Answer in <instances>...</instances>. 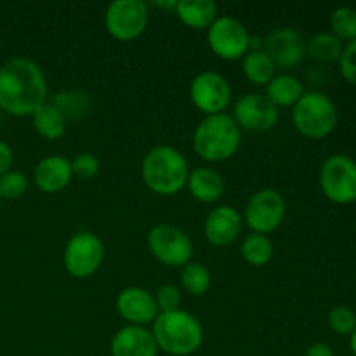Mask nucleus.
I'll list each match as a JSON object with an SVG mask.
<instances>
[{"label":"nucleus","mask_w":356,"mask_h":356,"mask_svg":"<svg viewBox=\"0 0 356 356\" xmlns=\"http://www.w3.org/2000/svg\"><path fill=\"white\" fill-rule=\"evenodd\" d=\"M330 33L339 42H353L356 38V9L337 7L330 14Z\"/></svg>","instance_id":"obj_28"},{"label":"nucleus","mask_w":356,"mask_h":356,"mask_svg":"<svg viewBox=\"0 0 356 356\" xmlns=\"http://www.w3.org/2000/svg\"><path fill=\"white\" fill-rule=\"evenodd\" d=\"M72 160L61 155L45 156L33 170L35 184L44 193H59L72 183Z\"/></svg>","instance_id":"obj_18"},{"label":"nucleus","mask_w":356,"mask_h":356,"mask_svg":"<svg viewBox=\"0 0 356 356\" xmlns=\"http://www.w3.org/2000/svg\"><path fill=\"white\" fill-rule=\"evenodd\" d=\"M243 228V218L232 205L212 209L204 225L205 238L216 247H226L235 242Z\"/></svg>","instance_id":"obj_16"},{"label":"nucleus","mask_w":356,"mask_h":356,"mask_svg":"<svg viewBox=\"0 0 356 356\" xmlns=\"http://www.w3.org/2000/svg\"><path fill=\"white\" fill-rule=\"evenodd\" d=\"M0 204H2V197H0Z\"/></svg>","instance_id":"obj_39"},{"label":"nucleus","mask_w":356,"mask_h":356,"mask_svg":"<svg viewBox=\"0 0 356 356\" xmlns=\"http://www.w3.org/2000/svg\"><path fill=\"white\" fill-rule=\"evenodd\" d=\"M292 122L301 136L308 139H323L334 132L337 125V108L327 94H302L292 110Z\"/></svg>","instance_id":"obj_5"},{"label":"nucleus","mask_w":356,"mask_h":356,"mask_svg":"<svg viewBox=\"0 0 356 356\" xmlns=\"http://www.w3.org/2000/svg\"><path fill=\"white\" fill-rule=\"evenodd\" d=\"M31 122H33V127L37 131V134L47 139V141H58V139H61L66 132V124H68L63 118V115L51 103H47V101L33 111Z\"/></svg>","instance_id":"obj_22"},{"label":"nucleus","mask_w":356,"mask_h":356,"mask_svg":"<svg viewBox=\"0 0 356 356\" xmlns=\"http://www.w3.org/2000/svg\"><path fill=\"white\" fill-rule=\"evenodd\" d=\"M240 254H242L243 261L254 268L266 266L275 254V245L268 235H261V233H250L243 238L242 247H240Z\"/></svg>","instance_id":"obj_24"},{"label":"nucleus","mask_w":356,"mask_h":356,"mask_svg":"<svg viewBox=\"0 0 356 356\" xmlns=\"http://www.w3.org/2000/svg\"><path fill=\"white\" fill-rule=\"evenodd\" d=\"M343 49V42L337 40L332 33H318L306 42V54L320 63L339 61Z\"/></svg>","instance_id":"obj_26"},{"label":"nucleus","mask_w":356,"mask_h":356,"mask_svg":"<svg viewBox=\"0 0 356 356\" xmlns=\"http://www.w3.org/2000/svg\"><path fill=\"white\" fill-rule=\"evenodd\" d=\"M14 162V153L7 143L0 141V176L9 172Z\"/></svg>","instance_id":"obj_34"},{"label":"nucleus","mask_w":356,"mask_h":356,"mask_svg":"<svg viewBox=\"0 0 356 356\" xmlns=\"http://www.w3.org/2000/svg\"><path fill=\"white\" fill-rule=\"evenodd\" d=\"M51 104L63 115V118H65L66 122L82 118L90 108L89 96L80 92V90L73 89L61 90V92L56 94V96L52 97Z\"/></svg>","instance_id":"obj_25"},{"label":"nucleus","mask_w":356,"mask_h":356,"mask_svg":"<svg viewBox=\"0 0 356 356\" xmlns=\"http://www.w3.org/2000/svg\"><path fill=\"white\" fill-rule=\"evenodd\" d=\"M242 145V131L232 115H207L193 132V149L202 160L218 163L229 160Z\"/></svg>","instance_id":"obj_3"},{"label":"nucleus","mask_w":356,"mask_h":356,"mask_svg":"<svg viewBox=\"0 0 356 356\" xmlns=\"http://www.w3.org/2000/svg\"><path fill=\"white\" fill-rule=\"evenodd\" d=\"M176 3L177 0H170V2H160V0H156L155 6L160 7V9H176Z\"/></svg>","instance_id":"obj_36"},{"label":"nucleus","mask_w":356,"mask_h":356,"mask_svg":"<svg viewBox=\"0 0 356 356\" xmlns=\"http://www.w3.org/2000/svg\"><path fill=\"white\" fill-rule=\"evenodd\" d=\"M115 308L129 325H152L159 316L155 296L143 287H125L124 291L118 292Z\"/></svg>","instance_id":"obj_15"},{"label":"nucleus","mask_w":356,"mask_h":356,"mask_svg":"<svg viewBox=\"0 0 356 356\" xmlns=\"http://www.w3.org/2000/svg\"><path fill=\"white\" fill-rule=\"evenodd\" d=\"M104 261V243L90 232H76L65 247L66 271L75 278H89L96 273Z\"/></svg>","instance_id":"obj_10"},{"label":"nucleus","mask_w":356,"mask_h":356,"mask_svg":"<svg viewBox=\"0 0 356 356\" xmlns=\"http://www.w3.org/2000/svg\"><path fill=\"white\" fill-rule=\"evenodd\" d=\"M190 165L183 153L169 145H159L149 149L141 163L145 186L155 195L172 197L186 188Z\"/></svg>","instance_id":"obj_2"},{"label":"nucleus","mask_w":356,"mask_h":356,"mask_svg":"<svg viewBox=\"0 0 356 356\" xmlns=\"http://www.w3.org/2000/svg\"><path fill=\"white\" fill-rule=\"evenodd\" d=\"M181 301H183V296L181 291L176 285L165 284L162 287H159L155 294V302L159 313H170L181 309Z\"/></svg>","instance_id":"obj_32"},{"label":"nucleus","mask_w":356,"mask_h":356,"mask_svg":"<svg viewBox=\"0 0 356 356\" xmlns=\"http://www.w3.org/2000/svg\"><path fill=\"white\" fill-rule=\"evenodd\" d=\"M242 72L250 83L259 87H266L277 75V66L270 59V56L259 49V51H249L242 58Z\"/></svg>","instance_id":"obj_23"},{"label":"nucleus","mask_w":356,"mask_h":356,"mask_svg":"<svg viewBox=\"0 0 356 356\" xmlns=\"http://www.w3.org/2000/svg\"><path fill=\"white\" fill-rule=\"evenodd\" d=\"M327 320L330 329L339 336H351L356 329V313L348 306H334Z\"/></svg>","instance_id":"obj_29"},{"label":"nucleus","mask_w":356,"mask_h":356,"mask_svg":"<svg viewBox=\"0 0 356 356\" xmlns=\"http://www.w3.org/2000/svg\"><path fill=\"white\" fill-rule=\"evenodd\" d=\"M350 348H351V353H353V356H356V329L350 336Z\"/></svg>","instance_id":"obj_37"},{"label":"nucleus","mask_w":356,"mask_h":356,"mask_svg":"<svg viewBox=\"0 0 356 356\" xmlns=\"http://www.w3.org/2000/svg\"><path fill=\"white\" fill-rule=\"evenodd\" d=\"M148 6L143 0H115L106 7L104 26L118 42H132L148 26Z\"/></svg>","instance_id":"obj_7"},{"label":"nucleus","mask_w":356,"mask_h":356,"mask_svg":"<svg viewBox=\"0 0 356 356\" xmlns=\"http://www.w3.org/2000/svg\"><path fill=\"white\" fill-rule=\"evenodd\" d=\"M207 42L211 51L225 61H238L250 51V35L245 24L232 16H218L209 26Z\"/></svg>","instance_id":"obj_9"},{"label":"nucleus","mask_w":356,"mask_h":356,"mask_svg":"<svg viewBox=\"0 0 356 356\" xmlns=\"http://www.w3.org/2000/svg\"><path fill=\"white\" fill-rule=\"evenodd\" d=\"M285 212L287 207L284 197L273 188H264L249 198L243 212V222L252 229V233L270 235L280 228Z\"/></svg>","instance_id":"obj_11"},{"label":"nucleus","mask_w":356,"mask_h":356,"mask_svg":"<svg viewBox=\"0 0 356 356\" xmlns=\"http://www.w3.org/2000/svg\"><path fill=\"white\" fill-rule=\"evenodd\" d=\"M99 167H101L99 159L89 152L79 153V155L72 160L73 176L79 177V179L82 181L92 179V177L99 172Z\"/></svg>","instance_id":"obj_31"},{"label":"nucleus","mask_w":356,"mask_h":356,"mask_svg":"<svg viewBox=\"0 0 356 356\" xmlns=\"http://www.w3.org/2000/svg\"><path fill=\"white\" fill-rule=\"evenodd\" d=\"M47 101V80L35 61L10 58L0 66V111L13 117H31Z\"/></svg>","instance_id":"obj_1"},{"label":"nucleus","mask_w":356,"mask_h":356,"mask_svg":"<svg viewBox=\"0 0 356 356\" xmlns=\"http://www.w3.org/2000/svg\"><path fill=\"white\" fill-rule=\"evenodd\" d=\"M306 356H336V353L327 343H313L306 350Z\"/></svg>","instance_id":"obj_35"},{"label":"nucleus","mask_w":356,"mask_h":356,"mask_svg":"<svg viewBox=\"0 0 356 356\" xmlns=\"http://www.w3.org/2000/svg\"><path fill=\"white\" fill-rule=\"evenodd\" d=\"M212 278L207 268L202 263L190 261L181 268V285L191 296H204L211 289Z\"/></svg>","instance_id":"obj_27"},{"label":"nucleus","mask_w":356,"mask_h":356,"mask_svg":"<svg viewBox=\"0 0 356 356\" xmlns=\"http://www.w3.org/2000/svg\"><path fill=\"white\" fill-rule=\"evenodd\" d=\"M152 334L159 350L172 356L193 355L204 343L202 323L184 309L159 313L152 323Z\"/></svg>","instance_id":"obj_4"},{"label":"nucleus","mask_w":356,"mask_h":356,"mask_svg":"<svg viewBox=\"0 0 356 356\" xmlns=\"http://www.w3.org/2000/svg\"><path fill=\"white\" fill-rule=\"evenodd\" d=\"M0 124H2V111H0Z\"/></svg>","instance_id":"obj_38"},{"label":"nucleus","mask_w":356,"mask_h":356,"mask_svg":"<svg viewBox=\"0 0 356 356\" xmlns=\"http://www.w3.org/2000/svg\"><path fill=\"white\" fill-rule=\"evenodd\" d=\"M148 249L160 263L170 268H183L193 257L190 236L174 225L160 222L148 233Z\"/></svg>","instance_id":"obj_8"},{"label":"nucleus","mask_w":356,"mask_h":356,"mask_svg":"<svg viewBox=\"0 0 356 356\" xmlns=\"http://www.w3.org/2000/svg\"><path fill=\"white\" fill-rule=\"evenodd\" d=\"M232 117L240 131L266 132L277 125L280 113L264 94L249 92L235 101Z\"/></svg>","instance_id":"obj_13"},{"label":"nucleus","mask_w":356,"mask_h":356,"mask_svg":"<svg viewBox=\"0 0 356 356\" xmlns=\"http://www.w3.org/2000/svg\"><path fill=\"white\" fill-rule=\"evenodd\" d=\"M320 186L323 195L337 205L356 202V162L351 156L337 153L329 156L320 169Z\"/></svg>","instance_id":"obj_6"},{"label":"nucleus","mask_w":356,"mask_h":356,"mask_svg":"<svg viewBox=\"0 0 356 356\" xmlns=\"http://www.w3.org/2000/svg\"><path fill=\"white\" fill-rule=\"evenodd\" d=\"M28 190V179L23 172L9 170L0 176V197L2 200H16Z\"/></svg>","instance_id":"obj_30"},{"label":"nucleus","mask_w":356,"mask_h":356,"mask_svg":"<svg viewBox=\"0 0 356 356\" xmlns=\"http://www.w3.org/2000/svg\"><path fill=\"white\" fill-rule=\"evenodd\" d=\"M159 351L152 330L146 327L125 325L111 339L113 356H156Z\"/></svg>","instance_id":"obj_17"},{"label":"nucleus","mask_w":356,"mask_h":356,"mask_svg":"<svg viewBox=\"0 0 356 356\" xmlns=\"http://www.w3.org/2000/svg\"><path fill=\"white\" fill-rule=\"evenodd\" d=\"M337 63H339L341 75L344 76V80L356 87V38L344 45L343 54Z\"/></svg>","instance_id":"obj_33"},{"label":"nucleus","mask_w":356,"mask_h":356,"mask_svg":"<svg viewBox=\"0 0 356 356\" xmlns=\"http://www.w3.org/2000/svg\"><path fill=\"white\" fill-rule=\"evenodd\" d=\"M186 188L195 200L202 204H214L225 193V179L214 167H197L190 170Z\"/></svg>","instance_id":"obj_19"},{"label":"nucleus","mask_w":356,"mask_h":356,"mask_svg":"<svg viewBox=\"0 0 356 356\" xmlns=\"http://www.w3.org/2000/svg\"><path fill=\"white\" fill-rule=\"evenodd\" d=\"M174 10L181 23L191 30H209L218 19V6L212 0H179Z\"/></svg>","instance_id":"obj_20"},{"label":"nucleus","mask_w":356,"mask_h":356,"mask_svg":"<svg viewBox=\"0 0 356 356\" xmlns=\"http://www.w3.org/2000/svg\"><path fill=\"white\" fill-rule=\"evenodd\" d=\"M263 51L277 68H294L306 56V38L296 28H277L264 38Z\"/></svg>","instance_id":"obj_14"},{"label":"nucleus","mask_w":356,"mask_h":356,"mask_svg":"<svg viewBox=\"0 0 356 356\" xmlns=\"http://www.w3.org/2000/svg\"><path fill=\"white\" fill-rule=\"evenodd\" d=\"M232 87L222 75L216 72H202L191 80L190 97L197 110L207 115L225 113L232 104Z\"/></svg>","instance_id":"obj_12"},{"label":"nucleus","mask_w":356,"mask_h":356,"mask_svg":"<svg viewBox=\"0 0 356 356\" xmlns=\"http://www.w3.org/2000/svg\"><path fill=\"white\" fill-rule=\"evenodd\" d=\"M302 94H305V87H302L301 80L287 75V73H282V75H275L271 79V82L266 86L264 96L277 108H294Z\"/></svg>","instance_id":"obj_21"}]
</instances>
